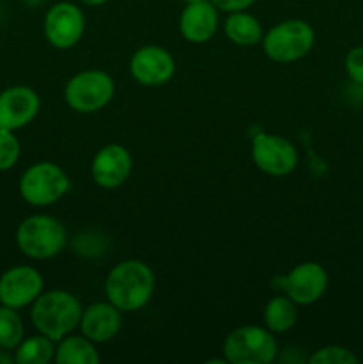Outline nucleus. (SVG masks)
Masks as SVG:
<instances>
[{
  "instance_id": "20e7f679",
  "label": "nucleus",
  "mask_w": 363,
  "mask_h": 364,
  "mask_svg": "<svg viewBox=\"0 0 363 364\" xmlns=\"http://www.w3.org/2000/svg\"><path fill=\"white\" fill-rule=\"evenodd\" d=\"M223 358L230 364H270L278 358L276 336L267 327H237L224 340Z\"/></svg>"
},
{
  "instance_id": "f03ea898",
  "label": "nucleus",
  "mask_w": 363,
  "mask_h": 364,
  "mask_svg": "<svg viewBox=\"0 0 363 364\" xmlns=\"http://www.w3.org/2000/svg\"><path fill=\"white\" fill-rule=\"evenodd\" d=\"M82 304L66 290L43 291L31 308V320L36 331L50 340L59 341L73 333L82 318Z\"/></svg>"
},
{
  "instance_id": "b1692460",
  "label": "nucleus",
  "mask_w": 363,
  "mask_h": 364,
  "mask_svg": "<svg viewBox=\"0 0 363 364\" xmlns=\"http://www.w3.org/2000/svg\"><path fill=\"white\" fill-rule=\"evenodd\" d=\"M345 71L354 84L363 85V46H354L345 55Z\"/></svg>"
},
{
  "instance_id": "cd10ccee",
  "label": "nucleus",
  "mask_w": 363,
  "mask_h": 364,
  "mask_svg": "<svg viewBox=\"0 0 363 364\" xmlns=\"http://www.w3.org/2000/svg\"><path fill=\"white\" fill-rule=\"evenodd\" d=\"M362 36H363V32H362Z\"/></svg>"
},
{
  "instance_id": "2eb2a0df",
  "label": "nucleus",
  "mask_w": 363,
  "mask_h": 364,
  "mask_svg": "<svg viewBox=\"0 0 363 364\" xmlns=\"http://www.w3.org/2000/svg\"><path fill=\"white\" fill-rule=\"evenodd\" d=\"M123 326L121 311L114 304L107 302H95L82 311V318L78 327L80 334H84L93 343H107L114 340Z\"/></svg>"
},
{
  "instance_id": "6ab92c4d",
  "label": "nucleus",
  "mask_w": 363,
  "mask_h": 364,
  "mask_svg": "<svg viewBox=\"0 0 363 364\" xmlns=\"http://www.w3.org/2000/svg\"><path fill=\"white\" fill-rule=\"evenodd\" d=\"M224 34L235 45L251 46L262 43L263 28L253 14L237 11V13H230V16L224 21Z\"/></svg>"
},
{
  "instance_id": "5701e85b",
  "label": "nucleus",
  "mask_w": 363,
  "mask_h": 364,
  "mask_svg": "<svg viewBox=\"0 0 363 364\" xmlns=\"http://www.w3.org/2000/svg\"><path fill=\"white\" fill-rule=\"evenodd\" d=\"M20 159V141L11 130H0V171H9Z\"/></svg>"
},
{
  "instance_id": "4be33fe9",
  "label": "nucleus",
  "mask_w": 363,
  "mask_h": 364,
  "mask_svg": "<svg viewBox=\"0 0 363 364\" xmlns=\"http://www.w3.org/2000/svg\"><path fill=\"white\" fill-rule=\"evenodd\" d=\"M358 361L359 359L354 352L340 345H327L308 358L310 364H358Z\"/></svg>"
},
{
  "instance_id": "423d86ee",
  "label": "nucleus",
  "mask_w": 363,
  "mask_h": 364,
  "mask_svg": "<svg viewBox=\"0 0 363 364\" xmlns=\"http://www.w3.org/2000/svg\"><path fill=\"white\" fill-rule=\"evenodd\" d=\"M116 84L102 70H85L73 75L64 87L68 107L78 114H93L105 109L114 98Z\"/></svg>"
},
{
  "instance_id": "f8f14e48",
  "label": "nucleus",
  "mask_w": 363,
  "mask_h": 364,
  "mask_svg": "<svg viewBox=\"0 0 363 364\" xmlns=\"http://www.w3.org/2000/svg\"><path fill=\"white\" fill-rule=\"evenodd\" d=\"M177 71V63L169 50L157 45H146L135 50L130 59V75L137 84L159 87L167 84Z\"/></svg>"
},
{
  "instance_id": "f257e3e1",
  "label": "nucleus",
  "mask_w": 363,
  "mask_h": 364,
  "mask_svg": "<svg viewBox=\"0 0 363 364\" xmlns=\"http://www.w3.org/2000/svg\"><path fill=\"white\" fill-rule=\"evenodd\" d=\"M155 291V274L141 259H125L110 269L105 279V295L121 313L144 308Z\"/></svg>"
},
{
  "instance_id": "9d476101",
  "label": "nucleus",
  "mask_w": 363,
  "mask_h": 364,
  "mask_svg": "<svg viewBox=\"0 0 363 364\" xmlns=\"http://www.w3.org/2000/svg\"><path fill=\"white\" fill-rule=\"evenodd\" d=\"M330 284L326 269L317 262H305L295 265L283 277H280V287L285 295L298 306H310L324 297Z\"/></svg>"
},
{
  "instance_id": "393cba45",
  "label": "nucleus",
  "mask_w": 363,
  "mask_h": 364,
  "mask_svg": "<svg viewBox=\"0 0 363 364\" xmlns=\"http://www.w3.org/2000/svg\"><path fill=\"white\" fill-rule=\"evenodd\" d=\"M210 2L224 13H237V11H246L251 7L256 0H210Z\"/></svg>"
},
{
  "instance_id": "39448f33",
  "label": "nucleus",
  "mask_w": 363,
  "mask_h": 364,
  "mask_svg": "<svg viewBox=\"0 0 363 364\" xmlns=\"http://www.w3.org/2000/svg\"><path fill=\"white\" fill-rule=\"evenodd\" d=\"M315 43V32L305 20H285L263 34V52L274 63L288 64L302 59Z\"/></svg>"
},
{
  "instance_id": "ddd939ff",
  "label": "nucleus",
  "mask_w": 363,
  "mask_h": 364,
  "mask_svg": "<svg viewBox=\"0 0 363 364\" xmlns=\"http://www.w3.org/2000/svg\"><path fill=\"white\" fill-rule=\"evenodd\" d=\"M41 100L34 89L14 85L0 92V130H20L36 119Z\"/></svg>"
},
{
  "instance_id": "aec40b11",
  "label": "nucleus",
  "mask_w": 363,
  "mask_h": 364,
  "mask_svg": "<svg viewBox=\"0 0 363 364\" xmlns=\"http://www.w3.org/2000/svg\"><path fill=\"white\" fill-rule=\"evenodd\" d=\"M56 341L45 334L23 338L20 345L14 348V363L18 364H48L56 358Z\"/></svg>"
},
{
  "instance_id": "f3484780",
  "label": "nucleus",
  "mask_w": 363,
  "mask_h": 364,
  "mask_svg": "<svg viewBox=\"0 0 363 364\" xmlns=\"http://www.w3.org/2000/svg\"><path fill=\"white\" fill-rule=\"evenodd\" d=\"M298 304L288 295H276L263 308V326L274 334H283L298 323Z\"/></svg>"
},
{
  "instance_id": "a211bd4d",
  "label": "nucleus",
  "mask_w": 363,
  "mask_h": 364,
  "mask_svg": "<svg viewBox=\"0 0 363 364\" xmlns=\"http://www.w3.org/2000/svg\"><path fill=\"white\" fill-rule=\"evenodd\" d=\"M56 358L57 364H98L100 354L96 350V343L80 334V336H64L57 341Z\"/></svg>"
},
{
  "instance_id": "1a4fd4ad",
  "label": "nucleus",
  "mask_w": 363,
  "mask_h": 364,
  "mask_svg": "<svg viewBox=\"0 0 363 364\" xmlns=\"http://www.w3.org/2000/svg\"><path fill=\"white\" fill-rule=\"evenodd\" d=\"M45 38L53 48L68 50L77 45L85 31V16L78 6L71 2L53 4L43 21Z\"/></svg>"
},
{
  "instance_id": "7ed1b4c3",
  "label": "nucleus",
  "mask_w": 363,
  "mask_h": 364,
  "mask_svg": "<svg viewBox=\"0 0 363 364\" xmlns=\"http://www.w3.org/2000/svg\"><path fill=\"white\" fill-rule=\"evenodd\" d=\"M16 244L27 258L50 259L64 251L68 231L56 217L38 213L21 220L16 230Z\"/></svg>"
},
{
  "instance_id": "9b49d317",
  "label": "nucleus",
  "mask_w": 363,
  "mask_h": 364,
  "mask_svg": "<svg viewBox=\"0 0 363 364\" xmlns=\"http://www.w3.org/2000/svg\"><path fill=\"white\" fill-rule=\"evenodd\" d=\"M43 288L45 281L38 269L28 265L13 267L0 276V304L14 309L27 308L43 294Z\"/></svg>"
},
{
  "instance_id": "6e6552de",
  "label": "nucleus",
  "mask_w": 363,
  "mask_h": 364,
  "mask_svg": "<svg viewBox=\"0 0 363 364\" xmlns=\"http://www.w3.org/2000/svg\"><path fill=\"white\" fill-rule=\"evenodd\" d=\"M251 159L255 166L269 176H288L298 167L299 153L287 137L258 134L253 139Z\"/></svg>"
},
{
  "instance_id": "4468645a",
  "label": "nucleus",
  "mask_w": 363,
  "mask_h": 364,
  "mask_svg": "<svg viewBox=\"0 0 363 364\" xmlns=\"http://www.w3.org/2000/svg\"><path fill=\"white\" fill-rule=\"evenodd\" d=\"M130 151L121 144H107L95 155L91 164V176L102 188H117L128 180L132 173Z\"/></svg>"
},
{
  "instance_id": "412c9836",
  "label": "nucleus",
  "mask_w": 363,
  "mask_h": 364,
  "mask_svg": "<svg viewBox=\"0 0 363 364\" xmlns=\"http://www.w3.org/2000/svg\"><path fill=\"white\" fill-rule=\"evenodd\" d=\"M23 338L25 327L18 309L0 304V348L14 350Z\"/></svg>"
},
{
  "instance_id": "bb28decb",
  "label": "nucleus",
  "mask_w": 363,
  "mask_h": 364,
  "mask_svg": "<svg viewBox=\"0 0 363 364\" xmlns=\"http://www.w3.org/2000/svg\"><path fill=\"white\" fill-rule=\"evenodd\" d=\"M184 2H187V4H191V2H199V0H184Z\"/></svg>"
},
{
  "instance_id": "dca6fc26",
  "label": "nucleus",
  "mask_w": 363,
  "mask_h": 364,
  "mask_svg": "<svg viewBox=\"0 0 363 364\" xmlns=\"http://www.w3.org/2000/svg\"><path fill=\"white\" fill-rule=\"evenodd\" d=\"M219 14L210 0H199L185 6L180 14V32L189 43L203 45L210 41L217 31Z\"/></svg>"
},
{
  "instance_id": "0eeeda50",
  "label": "nucleus",
  "mask_w": 363,
  "mask_h": 364,
  "mask_svg": "<svg viewBox=\"0 0 363 364\" xmlns=\"http://www.w3.org/2000/svg\"><path fill=\"white\" fill-rule=\"evenodd\" d=\"M70 176L53 162H38L28 167L20 178V194L28 205L50 206L68 194Z\"/></svg>"
},
{
  "instance_id": "a878e982",
  "label": "nucleus",
  "mask_w": 363,
  "mask_h": 364,
  "mask_svg": "<svg viewBox=\"0 0 363 364\" xmlns=\"http://www.w3.org/2000/svg\"><path fill=\"white\" fill-rule=\"evenodd\" d=\"M82 4H85V6H103V4H107L109 0H80Z\"/></svg>"
}]
</instances>
